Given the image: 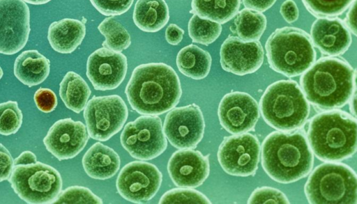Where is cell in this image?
<instances>
[{"label": "cell", "mask_w": 357, "mask_h": 204, "mask_svg": "<svg viewBox=\"0 0 357 204\" xmlns=\"http://www.w3.org/2000/svg\"><path fill=\"white\" fill-rule=\"evenodd\" d=\"M128 101L142 115L158 116L178 103L182 95L179 77L164 63H149L137 66L126 87Z\"/></svg>", "instance_id": "6da1fadb"}, {"label": "cell", "mask_w": 357, "mask_h": 204, "mask_svg": "<svg viewBox=\"0 0 357 204\" xmlns=\"http://www.w3.org/2000/svg\"><path fill=\"white\" fill-rule=\"evenodd\" d=\"M356 73L346 61L324 57L314 63L301 77L305 98L321 109L344 107L355 90Z\"/></svg>", "instance_id": "7a4b0ae2"}, {"label": "cell", "mask_w": 357, "mask_h": 204, "mask_svg": "<svg viewBox=\"0 0 357 204\" xmlns=\"http://www.w3.org/2000/svg\"><path fill=\"white\" fill-rule=\"evenodd\" d=\"M314 157L302 131L273 132L262 143L261 165L273 180L289 184L308 175Z\"/></svg>", "instance_id": "3957f363"}, {"label": "cell", "mask_w": 357, "mask_h": 204, "mask_svg": "<svg viewBox=\"0 0 357 204\" xmlns=\"http://www.w3.org/2000/svg\"><path fill=\"white\" fill-rule=\"evenodd\" d=\"M307 135L308 144L317 158L324 162H340L356 152V119L340 110L322 112L310 120Z\"/></svg>", "instance_id": "277c9868"}, {"label": "cell", "mask_w": 357, "mask_h": 204, "mask_svg": "<svg viewBox=\"0 0 357 204\" xmlns=\"http://www.w3.org/2000/svg\"><path fill=\"white\" fill-rule=\"evenodd\" d=\"M259 108L267 124L282 132L302 127L310 113L309 103L294 80L271 84L261 97Z\"/></svg>", "instance_id": "5b68a950"}, {"label": "cell", "mask_w": 357, "mask_h": 204, "mask_svg": "<svg viewBox=\"0 0 357 204\" xmlns=\"http://www.w3.org/2000/svg\"><path fill=\"white\" fill-rule=\"evenodd\" d=\"M270 67L288 77L305 72L315 61L310 36L303 30L285 26L273 32L266 42Z\"/></svg>", "instance_id": "8992f818"}, {"label": "cell", "mask_w": 357, "mask_h": 204, "mask_svg": "<svg viewBox=\"0 0 357 204\" xmlns=\"http://www.w3.org/2000/svg\"><path fill=\"white\" fill-rule=\"evenodd\" d=\"M304 189L310 203H357V177L353 169L344 164L324 163L317 166Z\"/></svg>", "instance_id": "52a82bcc"}, {"label": "cell", "mask_w": 357, "mask_h": 204, "mask_svg": "<svg viewBox=\"0 0 357 204\" xmlns=\"http://www.w3.org/2000/svg\"><path fill=\"white\" fill-rule=\"evenodd\" d=\"M8 181L15 193L29 204L53 203L62 190L59 172L40 162L14 166Z\"/></svg>", "instance_id": "ba28073f"}, {"label": "cell", "mask_w": 357, "mask_h": 204, "mask_svg": "<svg viewBox=\"0 0 357 204\" xmlns=\"http://www.w3.org/2000/svg\"><path fill=\"white\" fill-rule=\"evenodd\" d=\"M123 148L139 160H151L167 147L161 119L158 116L142 115L128 123L121 136Z\"/></svg>", "instance_id": "9c48e42d"}, {"label": "cell", "mask_w": 357, "mask_h": 204, "mask_svg": "<svg viewBox=\"0 0 357 204\" xmlns=\"http://www.w3.org/2000/svg\"><path fill=\"white\" fill-rule=\"evenodd\" d=\"M128 116V107L118 95L94 96L87 102L84 111L89 136L100 141H106L117 134Z\"/></svg>", "instance_id": "30bf717a"}, {"label": "cell", "mask_w": 357, "mask_h": 204, "mask_svg": "<svg viewBox=\"0 0 357 204\" xmlns=\"http://www.w3.org/2000/svg\"><path fill=\"white\" fill-rule=\"evenodd\" d=\"M162 180V175L156 166L143 161H133L121 168L116 186L124 199L134 203H144L155 196Z\"/></svg>", "instance_id": "8fae6325"}, {"label": "cell", "mask_w": 357, "mask_h": 204, "mask_svg": "<svg viewBox=\"0 0 357 204\" xmlns=\"http://www.w3.org/2000/svg\"><path fill=\"white\" fill-rule=\"evenodd\" d=\"M259 154L257 137L245 132L225 137L219 146L218 159L227 173L245 177L257 171Z\"/></svg>", "instance_id": "7c38bea8"}, {"label": "cell", "mask_w": 357, "mask_h": 204, "mask_svg": "<svg viewBox=\"0 0 357 204\" xmlns=\"http://www.w3.org/2000/svg\"><path fill=\"white\" fill-rule=\"evenodd\" d=\"M162 128L165 137L174 148L195 149L204 134L202 112L195 104L174 107L166 115Z\"/></svg>", "instance_id": "4fadbf2b"}, {"label": "cell", "mask_w": 357, "mask_h": 204, "mask_svg": "<svg viewBox=\"0 0 357 204\" xmlns=\"http://www.w3.org/2000/svg\"><path fill=\"white\" fill-rule=\"evenodd\" d=\"M30 33L29 8L23 0H0V53L15 54L26 45Z\"/></svg>", "instance_id": "5bb4252c"}, {"label": "cell", "mask_w": 357, "mask_h": 204, "mask_svg": "<svg viewBox=\"0 0 357 204\" xmlns=\"http://www.w3.org/2000/svg\"><path fill=\"white\" fill-rule=\"evenodd\" d=\"M218 115L224 129L230 134H238L254 129L259 118V109L251 95L234 91L222 98Z\"/></svg>", "instance_id": "9a60e30c"}, {"label": "cell", "mask_w": 357, "mask_h": 204, "mask_svg": "<svg viewBox=\"0 0 357 204\" xmlns=\"http://www.w3.org/2000/svg\"><path fill=\"white\" fill-rule=\"evenodd\" d=\"M127 69V58L124 54L102 47L89 56L86 76L96 90H113L122 83Z\"/></svg>", "instance_id": "2e32d148"}, {"label": "cell", "mask_w": 357, "mask_h": 204, "mask_svg": "<svg viewBox=\"0 0 357 204\" xmlns=\"http://www.w3.org/2000/svg\"><path fill=\"white\" fill-rule=\"evenodd\" d=\"M89 139L83 123L67 118L51 126L43 143L48 152L61 161L76 157L85 148Z\"/></svg>", "instance_id": "e0dca14e"}, {"label": "cell", "mask_w": 357, "mask_h": 204, "mask_svg": "<svg viewBox=\"0 0 357 204\" xmlns=\"http://www.w3.org/2000/svg\"><path fill=\"white\" fill-rule=\"evenodd\" d=\"M220 64L227 72L245 75L256 72L263 64L264 49L258 40L244 42L229 36L222 44Z\"/></svg>", "instance_id": "ac0fdd59"}, {"label": "cell", "mask_w": 357, "mask_h": 204, "mask_svg": "<svg viewBox=\"0 0 357 204\" xmlns=\"http://www.w3.org/2000/svg\"><path fill=\"white\" fill-rule=\"evenodd\" d=\"M167 171L176 186L198 187L204 183L210 173L208 155L205 156L193 149L177 150L169 159Z\"/></svg>", "instance_id": "d6986e66"}, {"label": "cell", "mask_w": 357, "mask_h": 204, "mask_svg": "<svg viewBox=\"0 0 357 204\" xmlns=\"http://www.w3.org/2000/svg\"><path fill=\"white\" fill-rule=\"evenodd\" d=\"M312 44L327 56H337L344 52L352 42L351 32L339 18H318L310 29Z\"/></svg>", "instance_id": "ffe728a7"}, {"label": "cell", "mask_w": 357, "mask_h": 204, "mask_svg": "<svg viewBox=\"0 0 357 204\" xmlns=\"http://www.w3.org/2000/svg\"><path fill=\"white\" fill-rule=\"evenodd\" d=\"M82 162L86 173L96 180L112 178L121 166L119 155L112 148L100 142L95 143L88 149Z\"/></svg>", "instance_id": "44dd1931"}, {"label": "cell", "mask_w": 357, "mask_h": 204, "mask_svg": "<svg viewBox=\"0 0 357 204\" xmlns=\"http://www.w3.org/2000/svg\"><path fill=\"white\" fill-rule=\"evenodd\" d=\"M85 33L86 26L82 22L64 18L50 24L47 39L54 50L61 54H69L82 43Z\"/></svg>", "instance_id": "7402d4cb"}, {"label": "cell", "mask_w": 357, "mask_h": 204, "mask_svg": "<svg viewBox=\"0 0 357 204\" xmlns=\"http://www.w3.org/2000/svg\"><path fill=\"white\" fill-rule=\"evenodd\" d=\"M50 70V60L36 49L22 52L14 63L15 76L29 87L43 83L48 77Z\"/></svg>", "instance_id": "603a6c76"}, {"label": "cell", "mask_w": 357, "mask_h": 204, "mask_svg": "<svg viewBox=\"0 0 357 204\" xmlns=\"http://www.w3.org/2000/svg\"><path fill=\"white\" fill-rule=\"evenodd\" d=\"M132 17L140 30L156 32L168 22L169 8L165 0H137Z\"/></svg>", "instance_id": "cb8c5ba5"}, {"label": "cell", "mask_w": 357, "mask_h": 204, "mask_svg": "<svg viewBox=\"0 0 357 204\" xmlns=\"http://www.w3.org/2000/svg\"><path fill=\"white\" fill-rule=\"evenodd\" d=\"M176 61L178 70L183 74L199 80L208 74L212 59L208 52L197 45H189L178 52Z\"/></svg>", "instance_id": "d4e9b609"}, {"label": "cell", "mask_w": 357, "mask_h": 204, "mask_svg": "<svg viewBox=\"0 0 357 204\" xmlns=\"http://www.w3.org/2000/svg\"><path fill=\"white\" fill-rule=\"evenodd\" d=\"M91 89L77 73L68 72L59 86V95L66 107L79 113L84 109L91 95Z\"/></svg>", "instance_id": "484cf974"}, {"label": "cell", "mask_w": 357, "mask_h": 204, "mask_svg": "<svg viewBox=\"0 0 357 204\" xmlns=\"http://www.w3.org/2000/svg\"><path fill=\"white\" fill-rule=\"evenodd\" d=\"M241 0H192L191 13L202 19L225 24L236 15Z\"/></svg>", "instance_id": "4316f807"}, {"label": "cell", "mask_w": 357, "mask_h": 204, "mask_svg": "<svg viewBox=\"0 0 357 204\" xmlns=\"http://www.w3.org/2000/svg\"><path fill=\"white\" fill-rule=\"evenodd\" d=\"M266 22L262 13L245 8L236 13L231 30L244 42L258 40L266 29Z\"/></svg>", "instance_id": "83f0119b"}, {"label": "cell", "mask_w": 357, "mask_h": 204, "mask_svg": "<svg viewBox=\"0 0 357 204\" xmlns=\"http://www.w3.org/2000/svg\"><path fill=\"white\" fill-rule=\"evenodd\" d=\"M105 37L102 46L108 49L121 52L131 44L130 36L126 28L114 17L105 18L98 26Z\"/></svg>", "instance_id": "f1b7e54d"}, {"label": "cell", "mask_w": 357, "mask_h": 204, "mask_svg": "<svg viewBox=\"0 0 357 204\" xmlns=\"http://www.w3.org/2000/svg\"><path fill=\"white\" fill-rule=\"evenodd\" d=\"M220 24L193 15L188 22V33L192 42L204 45L213 42L220 35Z\"/></svg>", "instance_id": "f546056e"}, {"label": "cell", "mask_w": 357, "mask_h": 204, "mask_svg": "<svg viewBox=\"0 0 357 204\" xmlns=\"http://www.w3.org/2000/svg\"><path fill=\"white\" fill-rule=\"evenodd\" d=\"M356 0H302L314 16L331 18L342 14Z\"/></svg>", "instance_id": "4dcf8cb0"}, {"label": "cell", "mask_w": 357, "mask_h": 204, "mask_svg": "<svg viewBox=\"0 0 357 204\" xmlns=\"http://www.w3.org/2000/svg\"><path fill=\"white\" fill-rule=\"evenodd\" d=\"M23 115L16 101L0 103V134H15L22 123Z\"/></svg>", "instance_id": "1f68e13d"}, {"label": "cell", "mask_w": 357, "mask_h": 204, "mask_svg": "<svg viewBox=\"0 0 357 204\" xmlns=\"http://www.w3.org/2000/svg\"><path fill=\"white\" fill-rule=\"evenodd\" d=\"M53 203L56 204H101L102 201L89 188L71 186L61 191Z\"/></svg>", "instance_id": "d6a6232c"}, {"label": "cell", "mask_w": 357, "mask_h": 204, "mask_svg": "<svg viewBox=\"0 0 357 204\" xmlns=\"http://www.w3.org/2000/svg\"><path fill=\"white\" fill-rule=\"evenodd\" d=\"M158 203H211V202L199 191L185 187H178L166 191L160 198Z\"/></svg>", "instance_id": "836d02e7"}, {"label": "cell", "mask_w": 357, "mask_h": 204, "mask_svg": "<svg viewBox=\"0 0 357 204\" xmlns=\"http://www.w3.org/2000/svg\"><path fill=\"white\" fill-rule=\"evenodd\" d=\"M248 203H289L284 194L280 190L269 187H262L257 188L251 194Z\"/></svg>", "instance_id": "e575fe53"}, {"label": "cell", "mask_w": 357, "mask_h": 204, "mask_svg": "<svg viewBox=\"0 0 357 204\" xmlns=\"http://www.w3.org/2000/svg\"><path fill=\"white\" fill-rule=\"evenodd\" d=\"M134 0H90L101 14L106 16L121 15L129 10Z\"/></svg>", "instance_id": "d590c367"}, {"label": "cell", "mask_w": 357, "mask_h": 204, "mask_svg": "<svg viewBox=\"0 0 357 204\" xmlns=\"http://www.w3.org/2000/svg\"><path fill=\"white\" fill-rule=\"evenodd\" d=\"M37 108L44 113L54 111L57 106V97L53 91L50 88H40L33 96Z\"/></svg>", "instance_id": "8d00e7d4"}, {"label": "cell", "mask_w": 357, "mask_h": 204, "mask_svg": "<svg viewBox=\"0 0 357 204\" xmlns=\"http://www.w3.org/2000/svg\"><path fill=\"white\" fill-rule=\"evenodd\" d=\"M14 167V160L8 150L0 143V182L8 180Z\"/></svg>", "instance_id": "74e56055"}, {"label": "cell", "mask_w": 357, "mask_h": 204, "mask_svg": "<svg viewBox=\"0 0 357 204\" xmlns=\"http://www.w3.org/2000/svg\"><path fill=\"white\" fill-rule=\"evenodd\" d=\"M280 11L284 20L289 24L296 22L299 16L298 6L294 0L284 1L280 6Z\"/></svg>", "instance_id": "f35d334b"}, {"label": "cell", "mask_w": 357, "mask_h": 204, "mask_svg": "<svg viewBox=\"0 0 357 204\" xmlns=\"http://www.w3.org/2000/svg\"><path fill=\"white\" fill-rule=\"evenodd\" d=\"M184 34V31L175 24H170L165 31V39L172 45L179 44Z\"/></svg>", "instance_id": "ab89813d"}, {"label": "cell", "mask_w": 357, "mask_h": 204, "mask_svg": "<svg viewBox=\"0 0 357 204\" xmlns=\"http://www.w3.org/2000/svg\"><path fill=\"white\" fill-rule=\"evenodd\" d=\"M276 0H243L244 6L258 12H264L275 3Z\"/></svg>", "instance_id": "60d3db41"}, {"label": "cell", "mask_w": 357, "mask_h": 204, "mask_svg": "<svg viewBox=\"0 0 357 204\" xmlns=\"http://www.w3.org/2000/svg\"><path fill=\"white\" fill-rule=\"evenodd\" d=\"M356 1L350 6V8L347 13L345 22H344L347 29L354 36H356Z\"/></svg>", "instance_id": "b9f144b4"}, {"label": "cell", "mask_w": 357, "mask_h": 204, "mask_svg": "<svg viewBox=\"0 0 357 204\" xmlns=\"http://www.w3.org/2000/svg\"><path fill=\"white\" fill-rule=\"evenodd\" d=\"M37 162L36 155L29 150L22 152L17 158L14 159V166L16 165H26L33 164Z\"/></svg>", "instance_id": "7bdbcfd3"}, {"label": "cell", "mask_w": 357, "mask_h": 204, "mask_svg": "<svg viewBox=\"0 0 357 204\" xmlns=\"http://www.w3.org/2000/svg\"><path fill=\"white\" fill-rule=\"evenodd\" d=\"M23 1L25 2H27L29 3H31V4L40 5V4L46 3L51 0H23Z\"/></svg>", "instance_id": "ee69618b"}, {"label": "cell", "mask_w": 357, "mask_h": 204, "mask_svg": "<svg viewBox=\"0 0 357 204\" xmlns=\"http://www.w3.org/2000/svg\"><path fill=\"white\" fill-rule=\"evenodd\" d=\"M351 98V111L355 116H356V111H355L356 95H355V93H354V95H352Z\"/></svg>", "instance_id": "f6af8a7d"}, {"label": "cell", "mask_w": 357, "mask_h": 204, "mask_svg": "<svg viewBox=\"0 0 357 204\" xmlns=\"http://www.w3.org/2000/svg\"><path fill=\"white\" fill-rule=\"evenodd\" d=\"M3 72L2 68L0 66V79H1V77L3 76Z\"/></svg>", "instance_id": "bcb514c9"}]
</instances>
